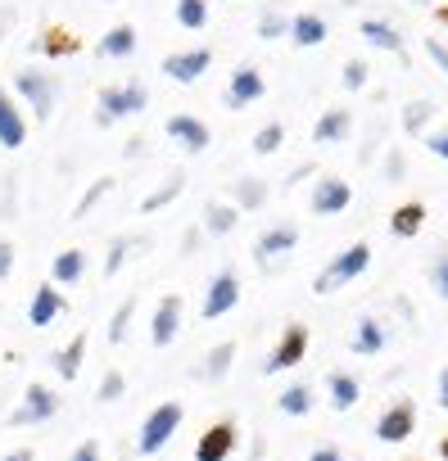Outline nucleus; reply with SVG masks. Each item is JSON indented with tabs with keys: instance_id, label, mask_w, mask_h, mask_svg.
Returning <instances> with one entry per match:
<instances>
[{
	"instance_id": "obj_44",
	"label": "nucleus",
	"mask_w": 448,
	"mask_h": 461,
	"mask_svg": "<svg viewBox=\"0 0 448 461\" xmlns=\"http://www.w3.org/2000/svg\"><path fill=\"white\" fill-rule=\"evenodd\" d=\"M69 461H100V443H96V438H87V443H78V452H73Z\"/></svg>"
},
{
	"instance_id": "obj_28",
	"label": "nucleus",
	"mask_w": 448,
	"mask_h": 461,
	"mask_svg": "<svg viewBox=\"0 0 448 461\" xmlns=\"http://www.w3.org/2000/svg\"><path fill=\"white\" fill-rule=\"evenodd\" d=\"M277 407H281L286 416H308V411H313V389H308V384H290V389L277 398Z\"/></svg>"
},
{
	"instance_id": "obj_10",
	"label": "nucleus",
	"mask_w": 448,
	"mask_h": 461,
	"mask_svg": "<svg viewBox=\"0 0 448 461\" xmlns=\"http://www.w3.org/2000/svg\"><path fill=\"white\" fill-rule=\"evenodd\" d=\"M55 411H59V398H55L46 384H28L23 407L10 416V425H41V420H50Z\"/></svg>"
},
{
	"instance_id": "obj_19",
	"label": "nucleus",
	"mask_w": 448,
	"mask_h": 461,
	"mask_svg": "<svg viewBox=\"0 0 448 461\" xmlns=\"http://www.w3.org/2000/svg\"><path fill=\"white\" fill-rule=\"evenodd\" d=\"M299 245V230L295 226H277V230H263V236H259V245H254V254L268 263L272 254H290Z\"/></svg>"
},
{
	"instance_id": "obj_21",
	"label": "nucleus",
	"mask_w": 448,
	"mask_h": 461,
	"mask_svg": "<svg viewBox=\"0 0 448 461\" xmlns=\"http://www.w3.org/2000/svg\"><path fill=\"white\" fill-rule=\"evenodd\" d=\"M326 389H331V407H335V411H349V407L362 398V389H358V380H353L349 371H331V375H326Z\"/></svg>"
},
{
	"instance_id": "obj_41",
	"label": "nucleus",
	"mask_w": 448,
	"mask_h": 461,
	"mask_svg": "<svg viewBox=\"0 0 448 461\" xmlns=\"http://www.w3.org/2000/svg\"><path fill=\"white\" fill-rule=\"evenodd\" d=\"M132 245H136V240H118V245H114V254H109V263H105V276H118V267H123V258H127Z\"/></svg>"
},
{
	"instance_id": "obj_2",
	"label": "nucleus",
	"mask_w": 448,
	"mask_h": 461,
	"mask_svg": "<svg viewBox=\"0 0 448 461\" xmlns=\"http://www.w3.org/2000/svg\"><path fill=\"white\" fill-rule=\"evenodd\" d=\"M177 425H181V402H159V407L145 416V425H141V438H136L141 456H154V452L177 434Z\"/></svg>"
},
{
	"instance_id": "obj_8",
	"label": "nucleus",
	"mask_w": 448,
	"mask_h": 461,
	"mask_svg": "<svg viewBox=\"0 0 448 461\" xmlns=\"http://www.w3.org/2000/svg\"><path fill=\"white\" fill-rule=\"evenodd\" d=\"M232 452H236V420H217L199 434L195 461H227Z\"/></svg>"
},
{
	"instance_id": "obj_6",
	"label": "nucleus",
	"mask_w": 448,
	"mask_h": 461,
	"mask_svg": "<svg viewBox=\"0 0 448 461\" xmlns=\"http://www.w3.org/2000/svg\"><path fill=\"white\" fill-rule=\"evenodd\" d=\"M263 95H268V82H263V73H259L254 64H245V68H236V73H232L227 109H250V104H259Z\"/></svg>"
},
{
	"instance_id": "obj_49",
	"label": "nucleus",
	"mask_w": 448,
	"mask_h": 461,
	"mask_svg": "<svg viewBox=\"0 0 448 461\" xmlns=\"http://www.w3.org/2000/svg\"><path fill=\"white\" fill-rule=\"evenodd\" d=\"M0 461H32V447H19V452H10V456H0Z\"/></svg>"
},
{
	"instance_id": "obj_33",
	"label": "nucleus",
	"mask_w": 448,
	"mask_h": 461,
	"mask_svg": "<svg viewBox=\"0 0 448 461\" xmlns=\"http://www.w3.org/2000/svg\"><path fill=\"white\" fill-rule=\"evenodd\" d=\"M177 194H181V176H172V181H168L163 190H154V194H145V199H141V212H154V208H163V203H172Z\"/></svg>"
},
{
	"instance_id": "obj_43",
	"label": "nucleus",
	"mask_w": 448,
	"mask_h": 461,
	"mask_svg": "<svg viewBox=\"0 0 448 461\" xmlns=\"http://www.w3.org/2000/svg\"><path fill=\"white\" fill-rule=\"evenodd\" d=\"M430 281H434V290H439V294L448 299V254H443V258L434 263V272H430Z\"/></svg>"
},
{
	"instance_id": "obj_22",
	"label": "nucleus",
	"mask_w": 448,
	"mask_h": 461,
	"mask_svg": "<svg viewBox=\"0 0 448 461\" xmlns=\"http://www.w3.org/2000/svg\"><path fill=\"white\" fill-rule=\"evenodd\" d=\"M358 32H362V41H367V46H376V50H389V55H398V50H403V37H398L389 23H380V19H362V28H358Z\"/></svg>"
},
{
	"instance_id": "obj_36",
	"label": "nucleus",
	"mask_w": 448,
	"mask_h": 461,
	"mask_svg": "<svg viewBox=\"0 0 448 461\" xmlns=\"http://www.w3.org/2000/svg\"><path fill=\"white\" fill-rule=\"evenodd\" d=\"M367 86V64L362 59H349L344 64V91H362Z\"/></svg>"
},
{
	"instance_id": "obj_34",
	"label": "nucleus",
	"mask_w": 448,
	"mask_h": 461,
	"mask_svg": "<svg viewBox=\"0 0 448 461\" xmlns=\"http://www.w3.org/2000/svg\"><path fill=\"white\" fill-rule=\"evenodd\" d=\"M132 312H136V299H127V303L114 312V321H109V344H123V339H127V321H132Z\"/></svg>"
},
{
	"instance_id": "obj_38",
	"label": "nucleus",
	"mask_w": 448,
	"mask_h": 461,
	"mask_svg": "<svg viewBox=\"0 0 448 461\" xmlns=\"http://www.w3.org/2000/svg\"><path fill=\"white\" fill-rule=\"evenodd\" d=\"M236 199H241L245 208H254V203H263V185H259L254 176H245V181L236 185Z\"/></svg>"
},
{
	"instance_id": "obj_9",
	"label": "nucleus",
	"mask_w": 448,
	"mask_h": 461,
	"mask_svg": "<svg viewBox=\"0 0 448 461\" xmlns=\"http://www.w3.org/2000/svg\"><path fill=\"white\" fill-rule=\"evenodd\" d=\"M208 64H213V55L199 46V50H177V55H168V59H163V73H168L172 82H181V86H195V82L208 73Z\"/></svg>"
},
{
	"instance_id": "obj_7",
	"label": "nucleus",
	"mask_w": 448,
	"mask_h": 461,
	"mask_svg": "<svg viewBox=\"0 0 448 461\" xmlns=\"http://www.w3.org/2000/svg\"><path fill=\"white\" fill-rule=\"evenodd\" d=\"M14 91L32 100V109H37V118H50V109H55V95H59V86H55V77H50V73H32V68L14 77Z\"/></svg>"
},
{
	"instance_id": "obj_35",
	"label": "nucleus",
	"mask_w": 448,
	"mask_h": 461,
	"mask_svg": "<svg viewBox=\"0 0 448 461\" xmlns=\"http://www.w3.org/2000/svg\"><path fill=\"white\" fill-rule=\"evenodd\" d=\"M127 393V380H123V371H109L105 380H100V389H96V398L100 402H118Z\"/></svg>"
},
{
	"instance_id": "obj_12",
	"label": "nucleus",
	"mask_w": 448,
	"mask_h": 461,
	"mask_svg": "<svg viewBox=\"0 0 448 461\" xmlns=\"http://www.w3.org/2000/svg\"><path fill=\"white\" fill-rule=\"evenodd\" d=\"M349 203H353V190H349V181H340V176H326V181H317V190H313V212H317V217H340Z\"/></svg>"
},
{
	"instance_id": "obj_45",
	"label": "nucleus",
	"mask_w": 448,
	"mask_h": 461,
	"mask_svg": "<svg viewBox=\"0 0 448 461\" xmlns=\"http://www.w3.org/2000/svg\"><path fill=\"white\" fill-rule=\"evenodd\" d=\"M14 272V245L10 240H0V281H5Z\"/></svg>"
},
{
	"instance_id": "obj_25",
	"label": "nucleus",
	"mask_w": 448,
	"mask_h": 461,
	"mask_svg": "<svg viewBox=\"0 0 448 461\" xmlns=\"http://www.w3.org/2000/svg\"><path fill=\"white\" fill-rule=\"evenodd\" d=\"M236 221H241L236 203H222V199H208V208H204V226L213 230V236H227V230H236Z\"/></svg>"
},
{
	"instance_id": "obj_42",
	"label": "nucleus",
	"mask_w": 448,
	"mask_h": 461,
	"mask_svg": "<svg viewBox=\"0 0 448 461\" xmlns=\"http://www.w3.org/2000/svg\"><path fill=\"white\" fill-rule=\"evenodd\" d=\"M425 118H430V104H412V109L403 113V127H407V131H421Z\"/></svg>"
},
{
	"instance_id": "obj_3",
	"label": "nucleus",
	"mask_w": 448,
	"mask_h": 461,
	"mask_svg": "<svg viewBox=\"0 0 448 461\" xmlns=\"http://www.w3.org/2000/svg\"><path fill=\"white\" fill-rule=\"evenodd\" d=\"M145 104H150V95H145V86H141V82H127V86H105V91H100V122L109 127V122H118V118L141 113Z\"/></svg>"
},
{
	"instance_id": "obj_14",
	"label": "nucleus",
	"mask_w": 448,
	"mask_h": 461,
	"mask_svg": "<svg viewBox=\"0 0 448 461\" xmlns=\"http://www.w3.org/2000/svg\"><path fill=\"white\" fill-rule=\"evenodd\" d=\"M168 136H172L181 149H190V154H204L208 140H213L208 127H204L199 118H190V113H172V118H168Z\"/></svg>"
},
{
	"instance_id": "obj_46",
	"label": "nucleus",
	"mask_w": 448,
	"mask_h": 461,
	"mask_svg": "<svg viewBox=\"0 0 448 461\" xmlns=\"http://www.w3.org/2000/svg\"><path fill=\"white\" fill-rule=\"evenodd\" d=\"M425 55H430V59H434V64L448 73V46H443V41H425Z\"/></svg>"
},
{
	"instance_id": "obj_50",
	"label": "nucleus",
	"mask_w": 448,
	"mask_h": 461,
	"mask_svg": "<svg viewBox=\"0 0 448 461\" xmlns=\"http://www.w3.org/2000/svg\"><path fill=\"white\" fill-rule=\"evenodd\" d=\"M439 456H443V461H448V434H443V438H439Z\"/></svg>"
},
{
	"instance_id": "obj_16",
	"label": "nucleus",
	"mask_w": 448,
	"mask_h": 461,
	"mask_svg": "<svg viewBox=\"0 0 448 461\" xmlns=\"http://www.w3.org/2000/svg\"><path fill=\"white\" fill-rule=\"evenodd\" d=\"M349 131H353L349 109H326V113L317 118V127H313V140H317V145H340Z\"/></svg>"
},
{
	"instance_id": "obj_1",
	"label": "nucleus",
	"mask_w": 448,
	"mask_h": 461,
	"mask_svg": "<svg viewBox=\"0 0 448 461\" xmlns=\"http://www.w3.org/2000/svg\"><path fill=\"white\" fill-rule=\"evenodd\" d=\"M367 263H371V245H362V240H358V245H349L340 258H331V263H326V272L313 281V290H317V294H331V290H340V285L358 281V276L367 272Z\"/></svg>"
},
{
	"instance_id": "obj_20",
	"label": "nucleus",
	"mask_w": 448,
	"mask_h": 461,
	"mask_svg": "<svg viewBox=\"0 0 448 461\" xmlns=\"http://www.w3.org/2000/svg\"><path fill=\"white\" fill-rule=\"evenodd\" d=\"M290 41H295L299 50L322 46V41H326V19H317V14H299V19L290 23Z\"/></svg>"
},
{
	"instance_id": "obj_37",
	"label": "nucleus",
	"mask_w": 448,
	"mask_h": 461,
	"mask_svg": "<svg viewBox=\"0 0 448 461\" xmlns=\"http://www.w3.org/2000/svg\"><path fill=\"white\" fill-rule=\"evenodd\" d=\"M281 32H290V23H286L281 14H263V19H259V37H263V41H272V37H281Z\"/></svg>"
},
{
	"instance_id": "obj_40",
	"label": "nucleus",
	"mask_w": 448,
	"mask_h": 461,
	"mask_svg": "<svg viewBox=\"0 0 448 461\" xmlns=\"http://www.w3.org/2000/svg\"><path fill=\"white\" fill-rule=\"evenodd\" d=\"M425 149H430L434 158H443V163H448V127L430 131V136H425Z\"/></svg>"
},
{
	"instance_id": "obj_4",
	"label": "nucleus",
	"mask_w": 448,
	"mask_h": 461,
	"mask_svg": "<svg viewBox=\"0 0 448 461\" xmlns=\"http://www.w3.org/2000/svg\"><path fill=\"white\" fill-rule=\"evenodd\" d=\"M241 303V276L236 272H217L213 281H208V294H204V321H213V317H227L232 308Z\"/></svg>"
},
{
	"instance_id": "obj_39",
	"label": "nucleus",
	"mask_w": 448,
	"mask_h": 461,
	"mask_svg": "<svg viewBox=\"0 0 448 461\" xmlns=\"http://www.w3.org/2000/svg\"><path fill=\"white\" fill-rule=\"evenodd\" d=\"M109 190H114V181H109V176H100V181H96V185L82 194V203H78V217H87V212H91V203H96L100 194H109Z\"/></svg>"
},
{
	"instance_id": "obj_32",
	"label": "nucleus",
	"mask_w": 448,
	"mask_h": 461,
	"mask_svg": "<svg viewBox=\"0 0 448 461\" xmlns=\"http://www.w3.org/2000/svg\"><path fill=\"white\" fill-rule=\"evenodd\" d=\"M281 140H286V127H281V122H268V127L254 131V154H277Z\"/></svg>"
},
{
	"instance_id": "obj_29",
	"label": "nucleus",
	"mask_w": 448,
	"mask_h": 461,
	"mask_svg": "<svg viewBox=\"0 0 448 461\" xmlns=\"http://www.w3.org/2000/svg\"><path fill=\"white\" fill-rule=\"evenodd\" d=\"M232 357H236V344L227 339V344H217L213 353H208V362H204V380H222V375H227V366H232Z\"/></svg>"
},
{
	"instance_id": "obj_24",
	"label": "nucleus",
	"mask_w": 448,
	"mask_h": 461,
	"mask_svg": "<svg viewBox=\"0 0 448 461\" xmlns=\"http://www.w3.org/2000/svg\"><path fill=\"white\" fill-rule=\"evenodd\" d=\"M82 272H87V254H82V249H64V254L50 263V281H55V285H73V281H82Z\"/></svg>"
},
{
	"instance_id": "obj_5",
	"label": "nucleus",
	"mask_w": 448,
	"mask_h": 461,
	"mask_svg": "<svg viewBox=\"0 0 448 461\" xmlns=\"http://www.w3.org/2000/svg\"><path fill=\"white\" fill-rule=\"evenodd\" d=\"M304 353H308V326H286L281 344H277V348H272V357L263 362V375H277V371L299 366V362H304Z\"/></svg>"
},
{
	"instance_id": "obj_51",
	"label": "nucleus",
	"mask_w": 448,
	"mask_h": 461,
	"mask_svg": "<svg viewBox=\"0 0 448 461\" xmlns=\"http://www.w3.org/2000/svg\"><path fill=\"white\" fill-rule=\"evenodd\" d=\"M439 23H448V5H443V10H439Z\"/></svg>"
},
{
	"instance_id": "obj_23",
	"label": "nucleus",
	"mask_w": 448,
	"mask_h": 461,
	"mask_svg": "<svg viewBox=\"0 0 448 461\" xmlns=\"http://www.w3.org/2000/svg\"><path fill=\"white\" fill-rule=\"evenodd\" d=\"M100 55H109V59H127V55H136V28H127V23L109 28V32L100 37Z\"/></svg>"
},
{
	"instance_id": "obj_47",
	"label": "nucleus",
	"mask_w": 448,
	"mask_h": 461,
	"mask_svg": "<svg viewBox=\"0 0 448 461\" xmlns=\"http://www.w3.org/2000/svg\"><path fill=\"white\" fill-rule=\"evenodd\" d=\"M308 461H344V456H340V452H335V447H317V452H313V456H308Z\"/></svg>"
},
{
	"instance_id": "obj_15",
	"label": "nucleus",
	"mask_w": 448,
	"mask_h": 461,
	"mask_svg": "<svg viewBox=\"0 0 448 461\" xmlns=\"http://www.w3.org/2000/svg\"><path fill=\"white\" fill-rule=\"evenodd\" d=\"M28 140V122H23V113L14 109V100L0 91V145L5 149H19Z\"/></svg>"
},
{
	"instance_id": "obj_48",
	"label": "nucleus",
	"mask_w": 448,
	"mask_h": 461,
	"mask_svg": "<svg viewBox=\"0 0 448 461\" xmlns=\"http://www.w3.org/2000/svg\"><path fill=\"white\" fill-rule=\"evenodd\" d=\"M439 407H448V366L439 371Z\"/></svg>"
},
{
	"instance_id": "obj_26",
	"label": "nucleus",
	"mask_w": 448,
	"mask_h": 461,
	"mask_svg": "<svg viewBox=\"0 0 448 461\" xmlns=\"http://www.w3.org/2000/svg\"><path fill=\"white\" fill-rule=\"evenodd\" d=\"M421 221H425V203H398L394 217H389V230L407 240V236H416V230H421Z\"/></svg>"
},
{
	"instance_id": "obj_31",
	"label": "nucleus",
	"mask_w": 448,
	"mask_h": 461,
	"mask_svg": "<svg viewBox=\"0 0 448 461\" xmlns=\"http://www.w3.org/2000/svg\"><path fill=\"white\" fill-rule=\"evenodd\" d=\"M37 50H46V55H78V37H69L64 28H50V32L37 41Z\"/></svg>"
},
{
	"instance_id": "obj_30",
	"label": "nucleus",
	"mask_w": 448,
	"mask_h": 461,
	"mask_svg": "<svg viewBox=\"0 0 448 461\" xmlns=\"http://www.w3.org/2000/svg\"><path fill=\"white\" fill-rule=\"evenodd\" d=\"M177 23L186 32H199L208 23V5H204V0H177Z\"/></svg>"
},
{
	"instance_id": "obj_17",
	"label": "nucleus",
	"mask_w": 448,
	"mask_h": 461,
	"mask_svg": "<svg viewBox=\"0 0 448 461\" xmlns=\"http://www.w3.org/2000/svg\"><path fill=\"white\" fill-rule=\"evenodd\" d=\"M64 312V294L55 290V285H41L37 294H32V308H28V321L41 330V326H50L55 317Z\"/></svg>"
},
{
	"instance_id": "obj_18",
	"label": "nucleus",
	"mask_w": 448,
	"mask_h": 461,
	"mask_svg": "<svg viewBox=\"0 0 448 461\" xmlns=\"http://www.w3.org/2000/svg\"><path fill=\"white\" fill-rule=\"evenodd\" d=\"M82 357H87V330H78V335L69 339V348H59L50 362H55L59 380H78V371H82Z\"/></svg>"
},
{
	"instance_id": "obj_27",
	"label": "nucleus",
	"mask_w": 448,
	"mask_h": 461,
	"mask_svg": "<svg viewBox=\"0 0 448 461\" xmlns=\"http://www.w3.org/2000/svg\"><path fill=\"white\" fill-rule=\"evenodd\" d=\"M385 348V330H380V321H358V330H353V353H362V357H371V353H380Z\"/></svg>"
},
{
	"instance_id": "obj_11",
	"label": "nucleus",
	"mask_w": 448,
	"mask_h": 461,
	"mask_svg": "<svg viewBox=\"0 0 448 461\" xmlns=\"http://www.w3.org/2000/svg\"><path fill=\"white\" fill-rule=\"evenodd\" d=\"M412 429H416V402H412V398L394 402V407L376 420V438H380V443H403Z\"/></svg>"
},
{
	"instance_id": "obj_13",
	"label": "nucleus",
	"mask_w": 448,
	"mask_h": 461,
	"mask_svg": "<svg viewBox=\"0 0 448 461\" xmlns=\"http://www.w3.org/2000/svg\"><path fill=\"white\" fill-rule=\"evenodd\" d=\"M177 330H181V299H177V294H163L159 308H154V326H150L154 348H168V344L177 339Z\"/></svg>"
}]
</instances>
